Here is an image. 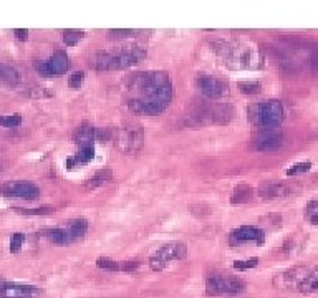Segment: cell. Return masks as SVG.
<instances>
[{
    "label": "cell",
    "mask_w": 318,
    "mask_h": 298,
    "mask_svg": "<svg viewBox=\"0 0 318 298\" xmlns=\"http://www.w3.org/2000/svg\"><path fill=\"white\" fill-rule=\"evenodd\" d=\"M259 262H260L259 258L237 260V262H234V268H235V270H247V268H254V267H257Z\"/></svg>",
    "instance_id": "28"
},
{
    "label": "cell",
    "mask_w": 318,
    "mask_h": 298,
    "mask_svg": "<svg viewBox=\"0 0 318 298\" xmlns=\"http://www.w3.org/2000/svg\"><path fill=\"white\" fill-rule=\"evenodd\" d=\"M46 235L51 239V242L55 244H70L73 240V235L70 234V230H65V229H50L45 232Z\"/></svg>",
    "instance_id": "18"
},
{
    "label": "cell",
    "mask_w": 318,
    "mask_h": 298,
    "mask_svg": "<svg viewBox=\"0 0 318 298\" xmlns=\"http://www.w3.org/2000/svg\"><path fill=\"white\" fill-rule=\"evenodd\" d=\"M111 37H115V39H121V37H130L135 33V30H125V28H121V30H110L108 32Z\"/></svg>",
    "instance_id": "33"
},
{
    "label": "cell",
    "mask_w": 318,
    "mask_h": 298,
    "mask_svg": "<svg viewBox=\"0 0 318 298\" xmlns=\"http://www.w3.org/2000/svg\"><path fill=\"white\" fill-rule=\"evenodd\" d=\"M308 169H312V164L310 163H298V164H293L292 168L287 171V174H288V176H295V174L307 172Z\"/></svg>",
    "instance_id": "30"
},
{
    "label": "cell",
    "mask_w": 318,
    "mask_h": 298,
    "mask_svg": "<svg viewBox=\"0 0 318 298\" xmlns=\"http://www.w3.org/2000/svg\"><path fill=\"white\" fill-rule=\"evenodd\" d=\"M83 37H85V32H82V30H65L63 32V42L70 46L77 45Z\"/></svg>",
    "instance_id": "23"
},
{
    "label": "cell",
    "mask_w": 318,
    "mask_h": 298,
    "mask_svg": "<svg viewBox=\"0 0 318 298\" xmlns=\"http://www.w3.org/2000/svg\"><path fill=\"white\" fill-rule=\"evenodd\" d=\"M144 143V131L139 125H128L118 129V146L123 153L136 154Z\"/></svg>",
    "instance_id": "5"
},
{
    "label": "cell",
    "mask_w": 318,
    "mask_h": 298,
    "mask_svg": "<svg viewBox=\"0 0 318 298\" xmlns=\"http://www.w3.org/2000/svg\"><path fill=\"white\" fill-rule=\"evenodd\" d=\"M94 156V146L93 144H83L80 146L78 153L75 154L73 159H68V168L72 166H80V164H87L93 159Z\"/></svg>",
    "instance_id": "15"
},
{
    "label": "cell",
    "mask_w": 318,
    "mask_h": 298,
    "mask_svg": "<svg viewBox=\"0 0 318 298\" xmlns=\"http://www.w3.org/2000/svg\"><path fill=\"white\" fill-rule=\"evenodd\" d=\"M87 229H88V222L85 219H75V220L70 222V234L73 235V239L85 235Z\"/></svg>",
    "instance_id": "22"
},
{
    "label": "cell",
    "mask_w": 318,
    "mask_h": 298,
    "mask_svg": "<svg viewBox=\"0 0 318 298\" xmlns=\"http://www.w3.org/2000/svg\"><path fill=\"white\" fill-rule=\"evenodd\" d=\"M121 270H126V272H131V270H136L137 267H139V262L137 260H130V262H125L120 265Z\"/></svg>",
    "instance_id": "34"
},
{
    "label": "cell",
    "mask_w": 318,
    "mask_h": 298,
    "mask_svg": "<svg viewBox=\"0 0 318 298\" xmlns=\"http://www.w3.org/2000/svg\"><path fill=\"white\" fill-rule=\"evenodd\" d=\"M83 80H85V73L83 72H75L72 77H70L68 85L72 88H80V86H82V83H83Z\"/></svg>",
    "instance_id": "31"
},
{
    "label": "cell",
    "mask_w": 318,
    "mask_h": 298,
    "mask_svg": "<svg viewBox=\"0 0 318 298\" xmlns=\"http://www.w3.org/2000/svg\"><path fill=\"white\" fill-rule=\"evenodd\" d=\"M17 211L27 215H45V214H51L53 207H37V209H17Z\"/></svg>",
    "instance_id": "29"
},
{
    "label": "cell",
    "mask_w": 318,
    "mask_h": 298,
    "mask_svg": "<svg viewBox=\"0 0 318 298\" xmlns=\"http://www.w3.org/2000/svg\"><path fill=\"white\" fill-rule=\"evenodd\" d=\"M230 244L232 245H245V244H264L265 234L262 229L254 225H242L239 229L230 232Z\"/></svg>",
    "instance_id": "10"
},
{
    "label": "cell",
    "mask_w": 318,
    "mask_h": 298,
    "mask_svg": "<svg viewBox=\"0 0 318 298\" xmlns=\"http://www.w3.org/2000/svg\"><path fill=\"white\" fill-rule=\"evenodd\" d=\"M22 118L18 115H10V116H0V125L5 128H17L20 126Z\"/></svg>",
    "instance_id": "27"
},
{
    "label": "cell",
    "mask_w": 318,
    "mask_h": 298,
    "mask_svg": "<svg viewBox=\"0 0 318 298\" xmlns=\"http://www.w3.org/2000/svg\"><path fill=\"white\" fill-rule=\"evenodd\" d=\"M206 288L212 295H219V293H240L245 290V285L239 278L224 275H209L206 280Z\"/></svg>",
    "instance_id": "7"
},
{
    "label": "cell",
    "mask_w": 318,
    "mask_h": 298,
    "mask_svg": "<svg viewBox=\"0 0 318 298\" xmlns=\"http://www.w3.org/2000/svg\"><path fill=\"white\" fill-rule=\"evenodd\" d=\"M305 217L308 219L310 224H313V225L318 224V201L308 202V206L305 209Z\"/></svg>",
    "instance_id": "25"
},
{
    "label": "cell",
    "mask_w": 318,
    "mask_h": 298,
    "mask_svg": "<svg viewBox=\"0 0 318 298\" xmlns=\"http://www.w3.org/2000/svg\"><path fill=\"white\" fill-rule=\"evenodd\" d=\"M196 85H197V88L201 89L202 94H206L207 98H212V99L224 98L229 94V85H227L222 78L204 75V77L197 78Z\"/></svg>",
    "instance_id": "9"
},
{
    "label": "cell",
    "mask_w": 318,
    "mask_h": 298,
    "mask_svg": "<svg viewBox=\"0 0 318 298\" xmlns=\"http://www.w3.org/2000/svg\"><path fill=\"white\" fill-rule=\"evenodd\" d=\"M186 254H187V249L184 244H181V242L168 244V245H164V247H161L158 252L151 257L149 265L153 270H163V268L168 267L173 260H182L186 257Z\"/></svg>",
    "instance_id": "6"
},
{
    "label": "cell",
    "mask_w": 318,
    "mask_h": 298,
    "mask_svg": "<svg viewBox=\"0 0 318 298\" xmlns=\"http://www.w3.org/2000/svg\"><path fill=\"white\" fill-rule=\"evenodd\" d=\"M173 86L168 73L141 72L126 82V105L139 115H158L169 106Z\"/></svg>",
    "instance_id": "1"
},
{
    "label": "cell",
    "mask_w": 318,
    "mask_h": 298,
    "mask_svg": "<svg viewBox=\"0 0 318 298\" xmlns=\"http://www.w3.org/2000/svg\"><path fill=\"white\" fill-rule=\"evenodd\" d=\"M111 177H113L111 172L108 171V169H103V171H99L98 174H94V176L90 179V181L87 182V187L88 189H94V187H98V186H103V184L110 182Z\"/></svg>",
    "instance_id": "20"
},
{
    "label": "cell",
    "mask_w": 318,
    "mask_h": 298,
    "mask_svg": "<svg viewBox=\"0 0 318 298\" xmlns=\"http://www.w3.org/2000/svg\"><path fill=\"white\" fill-rule=\"evenodd\" d=\"M146 56V50L141 46H130L118 53H98L93 56L91 66L99 72H111V70H123L128 66L136 65Z\"/></svg>",
    "instance_id": "2"
},
{
    "label": "cell",
    "mask_w": 318,
    "mask_h": 298,
    "mask_svg": "<svg viewBox=\"0 0 318 298\" xmlns=\"http://www.w3.org/2000/svg\"><path fill=\"white\" fill-rule=\"evenodd\" d=\"M293 189L287 184H282V182H270V184H265L259 189V196L264 197V199H277V197H287L290 196Z\"/></svg>",
    "instance_id": "14"
},
{
    "label": "cell",
    "mask_w": 318,
    "mask_h": 298,
    "mask_svg": "<svg viewBox=\"0 0 318 298\" xmlns=\"http://www.w3.org/2000/svg\"><path fill=\"white\" fill-rule=\"evenodd\" d=\"M239 89H240V93H244V94H257V93H260V89H262V85L259 82H240Z\"/></svg>",
    "instance_id": "24"
},
{
    "label": "cell",
    "mask_w": 318,
    "mask_h": 298,
    "mask_svg": "<svg viewBox=\"0 0 318 298\" xmlns=\"http://www.w3.org/2000/svg\"><path fill=\"white\" fill-rule=\"evenodd\" d=\"M252 187L247 186V184H240L234 189L232 192V197H230V202L232 204H244V202H249L252 199Z\"/></svg>",
    "instance_id": "17"
},
{
    "label": "cell",
    "mask_w": 318,
    "mask_h": 298,
    "mask_svg": "<svg viewBox=\"0 0 318 298\" xmlns=\"http://www.w3.org/2000/svg\"><path fill=\"white\" fill-rule=\"evenodd\" d=\"M70 66L68 56L63 51H56L53 56H50L48 60L39 61L37 63V70L45 75V77H55V75H63Z\"/></svg>",
    "instance_id": "11"
},
{
    "label": "cell",
    "mask_w": 318,
    "mask_h": 298,
    "mask_svg": "<svg viewBox=\"0 0 318 298\" xmlns=\"http://www.w3.org/2000/svg\"><path fill=\"white\" fill-rule=\"evenodd\" d=\"M283 144V134L277 128L272 129H260L254 139L250 141V148L255 151H273Z\"/></svg>",
    "instance_id": "8"
},
{
    "label": "cell",
    "mask_w": 318,
    "mask_h": 298,
    "mask_svg": "<svg viewBox=\"0 0 318 298\" xmlns=\"http://www.w3.org/2000/svg\"><path fill=\"white\" fill-rule=\"evenodd\" d=\"M13 33H15L17 39H20V40H27V37H28V32L25 30V28H17Z\"/></svg>",
    "instance_id": "35"
},
{
    "label": "cell",
    "mask_w": 318,
    "mask_h": 298,
    "mask_svg": "<svg viewBox=\"0 0 318 298\" xmlns=\"http://www.w3.org/2000/svg\"><path fill=\"white\" fill-rule=\"evenodd\" d=\"M214 48L216 53H219L230 68H257L260 65L259 51L247 45L219 42Z\"/></svg>",
    "instance_id": "3"
},
{
    "label": "cell",
    "mask_w": 318,
    "mask_h": 298,
    "mask_svg": "<svg viewBox=\"0 0 318 298\" xmlns=\"http://www.w3.org/2000/svg\"><path fill=\"white\" fill-rule=\"evenodd\" d=\"M75 141H77L78 146L83 144H93V141H96V128H91L88 125H85L82 128H78L75 131Z\"/></svg>",
    "instance_id": "16"
},
{
    "label": "cell",
    "mask_w": 318,
    "mask_h": 298,
    "mask_svg": "<svg viewBox=\"0 0 318 298\" xmlns=\"http://www.w3.org/2000/svg\"><path fill=\"white\" fill-rule=\"evenodd\" d=\"M249 120L260 129H272L283 121V106L277 99L254 103L249 108Z\"/></svg>",
    "instance_id": "4"
},
{
    "label": "cell",
    "mask_w": 318,
    "mask_h": 298,
    "mask_svg": "<svg viewBox=\"0 0 318 298\" xmlns=\"http://www.w3.org/2000/svg\"><path fill=\"white\" fill-rule=\"evenodd\" d=\"M0 192L7 197H20V199H28V201H33V199L39 197V187L33 186L32 182H7L0 187Z\"/></svg>",
    "instance_id": "12"
},
{
    "label": "cell",
    "mask_w": 318,
    "mask_h": 298,
    "mask_svg": "<svg viewBox=\"0 0 318 298\" xmlns=\"http://www.w3.org/2000/svg\"><path fill=\"white\" fill-rule=\"evenodd\" d=\"M23 240H25L23 234H13L12 235V239H10V250L12 252H18V250H20Z\"/></svg>",
    "instance_id": "32"
},
{
    "label": "cell",
    "mask_w": 318,
    "mask_h": 298,
    "mask_svg": "<svg viewBox=\"0 0 318 298\" xmlns=\"http://www.w3.org/2000/svg\"><path fill=\"white\" fill-rule=\"evenodd\" d=\"M35 287L0 282V297L2 298H35Z\"/></svg>",
    "instance_id": "13"
},
{
    "label": "cell",
    "mask_w": 318,
    "mask_h": 298,
    "mask_svg": "<svg viewBox=\"0 0 318 298\" xmlns=\"http://www.w3.org/2000/svg\"><path fill=\"white\" fill-rule=\"evenodd\" d=\"M302 292H313V290H318V270L317 272H312L308 273L305 277V280H303L300 285H298Z\"/></svg>",
    "instance_id": "21"
},
{
    "label": "cell",
    "mask_w": 318,
    "mask_h": 298,
    "mask_svg": "<svg viewBox=\"0 0 318 298\" xmlns=\"http://www.w3.org/2000/svg\"><path fill=\"white\" fill-rule=\"evenodd\" d=\"M0 82L7 85H17L18 83V73L12 66H5L0 63Z\"/></svg>",
    "instance_id": "19"
},
{
    "label": "cell",
    "mask_w": 318,
    "mask_h": 298,
    "mask_svg": "<svg viewBox=\"0 0 318 298\" xmlns=\"http://www.w3.org/2000/svg\"><path fill=\"white\" fill-rule=\"evenodd\" d=\"M96 265L99 268H104V270H121L120 263L111 258H106V257H99L96 260Z\"/></svg>",
    "instance_id": "26"
}]
</instances>
